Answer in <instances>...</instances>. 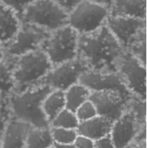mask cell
I'll return each mask as SVG.
<instances>
[{
	"label": "cell",
	"instance_id": "21",
	"mask_svg": "<svg viewBox=\"0 0 147 148\" xmlns=\"http://www.w3.org/2000/svg\"><path fill=\"white\" fill-rule=\"evenodd\" d=\"M90 90L84 85L76 83L64 91L66 108L75 112L82 103L89 100Z\"/></svg>",
	"mask_w": 147,
	"mask_h": 148
},
{
	"label": "cell",
	"instance_id": "11",
	"mask_svg": "<svg viewBox=\"0 0 147 148\" xmlns=\"http://www.w3.org/2000/svg\"><path fill=\"white\" fill-rule=\"evenodd\" d=\"M87 70L85 64L77 57L53 66L40 84L48 85L53 90L64 92L71 86L79 83L81 75Z\"/></svg>",
	"mask_w": 147,
	"mask_h": 148
},
{
	"label": "cell",
	"instance_id": "26",
	"mask_svg": "<svg viewBox=\"0 0 147 148\" xmlns=\"http://www.w3.org/2000/svg\"><path fill=\"white\" fill-rule=\"evenodd\" d=\"M74 113L79 122L87 121L98 115L95 105L89 100L82 103Z\"/></svg>",
	"mask_w": 147,
	"mask_h": 148
},
{
	"label": "cell",
	"instance_id": "34",
	"mask_svg": "<svg viewBox=\"0 0 147 148\" xmlns=\"http://www.w3.org/2000/svg\"><path fill=\"white\" fill-rule=\"evenodd\" d=\"M4 48H3V45L0 43V61L1 59H4Z\"/></svg>",
	"mask_w": 147,
	"mask_h": 148
},
{
	"label": "cell",
	"instance_id": "7",
	"mask_svg": "<svg viewBox=\"0 0 147 148\" xmlns=\"http://www.w3.org/2000/svg\"><path fill=\"white\" fill-rule=\"evenodd\" d=\"M108 9L89 0H82L68 16V25L79 35L89 34L105 25Z\"/></svg>",
	"mask_w": 147,
	"mask_h": 148
},
{
	"label": "cell",
	"instance_id": "16",
	"mask_svg": "<svg viewBox=\"0 0 147 148\" xmlns=\"http://www.w3.org/2000/svg\"><path fill=\"white\" fill-rule=\"evenodd\" d=\"M21 22L15 12L0 1V43L11 41L20 29Z\"/></svg>",
	"mask_w": 147,
	"mask_h": 148
},
{
	"label": "cell",
	"instance_id": "30",
	"mask_svg": "<svg viewBox=\"0 0 147 148\" xmlns=\"http://www.w3.org/2000/svg\"><path fill=\"white\" fill-rule=\"evenodd\" d=\"M94 148H115L110 136L103 137L102 139L95 141Z\"/></svg>",
	"mask_w": 147,
	"mask_h": 148
},
{
	"label": "cell",
	"instance_id": "23",
	"mask_svg": "<svg viewBox=\"0 0 147 148\" xmlns=\"http://www.w3.org/2000/svg\"><path fill=\"white\" fill-rule=\"evenodd\" d=\"M53 143L56 144L68 145L74 144L78 133L76 130L50 127Z\"/></svg>",
	"mask_w": 147,
	"mask_h": 148
},
{
	"label": "cell",
	"instance_id": "24",
	"mask_svg": "<svg viewBox=\"0 0 147 148\" xmlns=\"http://www.w3.org/2000/svg\"><path fill=\"white\" fill-rule=\"evenodd\" d=\"M126 51L146 66V31L144 32Z\"/></svg>",
	"mask_w": 147,
	"mask_h": 148
},
{
	"label": "cell",
	"instance_id": "25",
	"mask_svg": "<svg viewBox=\"0 0 147 148\" xmlns=\"http://www.w3.org/2000/svg\"><path fill=\"white\" fill-rule=\"evenodd\" d=\"M12 118L9 95L0 93V140L7 124Z\"/></svg>",
	"mask_w": 147,
	"mask_h": 148
},
{
	"label": "cell",
	"instance_id": "36",
	"mask_svg": "<svg viewBox=\"0 0 147 148\" xmlns=\"http://www.w3.org/2000/svg\"><path fill=\"white\" fill-rule=\"evenodd\" d=\"M0 148H1V140H0Z\"/></svg>",
	"mask_w": 147,
	"mask_h": 148
},
{
	"label": "cell",
	"instance_id": "29",
	"mask_svg": "<svg viewBox=\"0 0 147 148\" xmlns=\"http://www.w3.org/2000/svg\"><path fill=\"white\" fill-rule=\"evenodd\" d=\"M66 13L69 14L82 0H53Z\"/></svg>",
	"mask_w": 147,
	"mask_h": 148
},
{
	"label": "cell",
	"instance_id": "22",
	"mask_svg": "<svg viewBox=\"0 0 147 148\" xmlns=\"http://www.w3.org/2000/svg\"><path fill=\"white\" fill-rule=\"evenodd\" d=\"M79 121L74 112L65 108L50 122V127L76 130Z\"/></svg>",
	"mask_w": 147,
	"mask_h": 148
},
{
	"label": "cell",
	"instance_id": "33",
	"mask_svg": "<svg viewBox=\"0 0 147 148\" xmlns=\"http://www.w3.org/2000/svg\"><path fill=\"white\" fill-rule=\"evenodd\" d=\"M54 148H76V146L74 144H68V145H60V144H53Z\"/></svg>",
	"mask_w": 147,
	"mask_h": 148
},
{
	"label": "cell",
	"instance_id": "20",
	"mask_svg": "<svg viewBox=\"0 0 147 148\" xmlns=\"http://www.w3.org/2000/svg\"><path fill=\"white\" fill-rule=\"evenodd\" d=\"M53 144L50 127H31L27 133L25 148H48Z\"/></svg>",
	"mask_w": 147,
	"mask_h": 148
},
{
	"label": "cell",
	"instance_id": "2",
	"mask_svg": "<svg viewBox=\"0 0 147 148\" xmlns=\"http://www.w3.org/2000/svg\"><path fill=\"white\" fill-rule=\"evenodd\" d=\"M53 89L43 84L9 95L10 108L14 119L32 127L46 128L50 124L43 113V102Z\"/></svg>",
	"mask_w": 147,
	"mask_h": 148
},
{
	"label": "cell",
	"instance_id": "4",
	"mask_svg": "<svg viewBox=\"0 0 147 148\" xmlns=\"http://www.w3.org/2000/svg\"><path fill=\"white\" fill-rule=\"evenodd\" d=\"M53 68V65L42 49L15 58L13 71L15 89L20 92L40 85Z\"/></svg>",
	"mask_w": 147,
	"mask_h": 148
},
{
	"label": "cell",
	"instance_id": "37",
	"mask_svg": "<svg viewBox=\"0 0 147 148\" xmlns=\"http://www.w3.org/2000/svg\"><path fill=\"white\" fill-rule=\"evenodd\" d=\"M48 148H54V147H53H53H48Z\"/></svg>",
	"mask_w": 147,
	"mask_h": 148
},
{
	"label": "cell",
	"instance_id": "8",
	"mask_svg": "<svg viewBox=\"0 0 147 148\" xmlns=\"http://www.w3.org/2000/svg\"><path fill=\"white\" fill-rule=\"evenodd\" d=\"M116 72L133 96L146 100V66L124 51L118 62Z\"/></svg>",
	"mask_w": 147,
	"mask_h": 148
},
{
	"label": "cell",
	"instance_id": "14",
	"mask_svg": "<svg viewBox=\"0 0 147 148\" xmlns=\"http://www.w3.org/2000/svg\"><path fill=\"white\" fill-rule=\"evenodd\" d=\"M31 126L12 118L1 139V148H25L27 133Z\"/></svg>",
	"mask_w": 147,
	"mask_h": 148
},
{
	"label": "cell",
	"instance_id": "15",
	"mask_svg": "<svg viewBox=\"0 0 147 148\" xmlns=\"http://www.w3.org/2000/svg\"><path fill=\"white\" fill-rule=\"evenodd\" d=\"M112 123L108 119L97 115L87 121L79 122L76 131L79 135L96 141L109 135Z\"/></svg>",
	"mask_w": 147,
	"mask_h": 148
},
{
	"label": "cell",
	"instance_id": "28",
	"mask_svg": "<svg viewBox=\"0 0 147 148\" xmlns=\"http://www.w3.org/2000/svg\"><path fill=\"white\" fill-rule=\"evenodd\" d=\"M74 145L76 148H94L95 141L84 136L78 134Z\"/></svg>",
	"mask_w": 147,
	"mask_h": 148
},
{
	"label": "cell",
	"instance_id": "17",
	"mask_svg": "<svg viewBox=\"0 0 147 148\" xmlns=\"http://www.w3.org/2000/svg\"><path fill=\"white\" fill-rule=\"evenodd\" d=\"M109 12L111 16L146 20V0H115Z\"/></svg>",
	"mask_w": 147,
	"mask_h": 148
},
{
	"label": "cell",
	"instance_id": "18",
	"mask_svg": "<svg viewBox=\"0 0 147 148\" xmlns=\"http://www.w3.org/2000/svg\"><path fill=\"white\" fill-rule=\"evenodd\" d=\"M42 108L50 124V121L66 108L64 92L59 90H53L44 99Z\"/></svg>",
	"mask_w": 147,
	"mask_h": 148
},
{
	"label": "cell",
	"instance_id": "10",
	"mask_svg": "<svg viewBox=\"0 0 147 148\" xmlns=\"http://www.w3.org/2000/svg\"><path fill=\"white\" fill-rule=\"evenodd\" d=\"M105 25L125 51L146 31V20L136 17L109 15Z\"/></svg>",
	"mask_w": 147,
	"mask_h": 148
},
{
	"label": "cell",
	"instance_id": "3",
	"mask_svg": "<svg viewBox=\"0 0 147 148\" xmlns=\"http://www.w3.org/2000/svg\"><path fill=\"white\" fill-rule=\"evenodd\" d=\"M145 128L146 100L133 96L123 114L112 123L109 136L115 148H122L133 143Z\"/></svg>",
	"mask_w": 147,
	"mask_h": 148
},
{
	"label": "cell",
	"instance_id": "9",
	"mask_svg": "<svg viewBox=\"0 0 147 148\" xmlns=\"http://www.w3.org/2000/svg\"><path fill=\"white\" fill-rule=\"evenodd\" d=\"M49 33L34 25L21 23L20 29L14 38L3 46L4 56L17 58L38 50Z\"/></svg>",
	"mask_w": 147,
	"mask_h": 148
},
{
	"label": "cell",
	"instance_id": "13",
	"mask_svg": "<svg viewBox=\"0 0 147 148\" xmlns=\"http://www.w3.org/2000/svg\"><path fill=\"white\" fill-rule=\"evenodd\" d=\"M79 83L90 92L115 91L128 97H132L117 72H102L87 70L81 75Z\"/></svg>",
	"mask_w": 147,
	"mask_h": 148
},
{
	"label": "cell",
	"instance_id": "32",
	"mask_svg": "<svg viewBox=\"0 0 147 148\" xmlns=\"http://www.w3.org/2000/svg\"><path fill=\"white\" fill-rule=\"evenodd\" d=\"M134 148H146V140H141L133 143Z\"/></svg>",
	"mask_w": 147,
	"mask_h": 148
},
{
	"label": "cell",
	"instance_id": "5",
	"mask_svg": "<svg viewBox=\"0 0 147 148\" xmlns=\"http://www.w3.org/2000/svg\"><path fill=\"white\" fill-rule=\"evenodd\" d=\"M79 36L69 25L49 33L40 49L45 52L53 67L77 58Z\"/></svg>",
	"mask_w": 147,
	"mask_h": 148
},
{
	"label": "cell",
	"instance_id": "35",
	"mask_svg": "<svg viewBox=\"0 0 147 148\" xmlns=\"http://www.w3.org/2000/svg\"><path fill=\"white\" fill-rule=\"evenodd\" d=\"M122 148H134V145H133V143H131V144L125 146V147H124Z\"/></svg>",
	"mask_w": 147,
	"mask_h": 148
},
{
	"label": "cell",
	"instance_id": "12",
	"mask_svg": "<svg viewBox=\"0 0 147 148\" xmlns=\"http://www.w3.org/2000/svg\"><path fill=\"white\" fill-rule=\"evenodd\" d=\"M132 97L115 91H101L91 92L89 100L95 105L98 115L114 122L123 114Z\"/></svg>",
	"mask_w": 147,
	"mask_h": 148
},
{
	"label": "cell",
	"instance_id": "27",
	"mask_svg": "<svg viewBox=\"0 0 147 148\" xmlns=\"http://www.w3.org/2000/svg\"><path fill=\"white\" fill-rule=\"evenodd\" d=\"M34 1L35 0H0L2 4L11 8L17 14L19 19L26 7Z\"/></svg>",
	"mask_w": 147,
	"mask_h": 148
},
{
	"label": "cell",
	"instance_id": "19",
	"mask_svg": "<svg viewBox=\"0 0 147 148\" xmlns=\"http://www.w3.org/2000/svg\"><path fill=\"white\" fill-rule=\"evenodd\" d=\"M15 58L4 56L0 61V93L10 95L14 92L15 83L13 76Z\"/></svg>",
	"mask_w": 147,
	"mask_h": 148
},
{
	"label": "cell",
	"instance_id": "1",
	"mask_svg": "<svg viewBox=\"0 0 147 148\" xmlns=\"http://www.w3.org/2000/svg\"><path fill=\"white\" fill-rule=\"evenodd\" d=\"M124 51L105 25L93 33L79 36L77 57L88 70L116 72L117 64Z\"/></svg>",
	"mask_w": 147,
	"mask_h": 148
},
{
	"label": "cell",
	"instance_id": "31",
	"mask_svg": "<svg viewBox=\"0 0 147 148\" xmlns=\"http://www.w3.org/2000/svg\"><path fill=\"white\" fill-rule=\"evenodd\" d=\"M89 1H92L93 2L97 3V4H100V5L104 6L107 9H108V10L110 11V9L112 7V4H113L115 0H89Z\"/></svg>",
	"mask_w": 147,
	"mask_h": 148
},
{
	"label": "cell",
	"instance_id": "6",
	"mask_svg": "<svg viewBox=\"0 0 147 148\" xmlns=\"http://www.w3.org/2000/svg\"><path fill=\"white\" fill-rule=\"evenodd\" d=\"M68 16L53 0H35L26 7L20 20L50 33L67 25Z\"/></svg>",
	"mask_w": 147,
	"mask_h": 148
}]
</instances>
